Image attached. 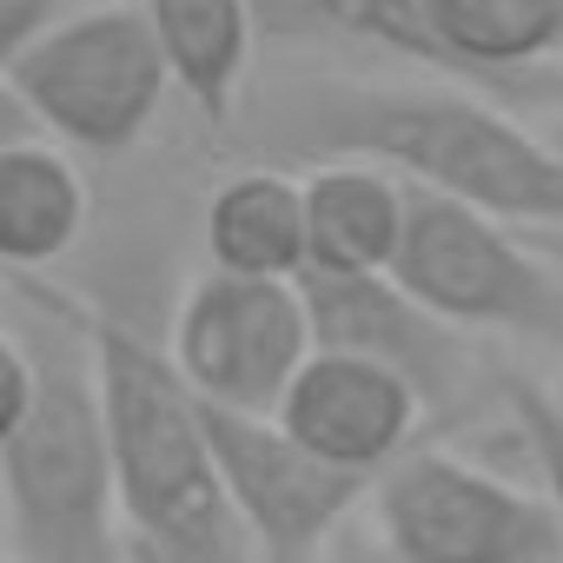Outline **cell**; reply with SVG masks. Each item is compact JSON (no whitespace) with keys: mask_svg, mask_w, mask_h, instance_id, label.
<instances>
[{"mask_svg":"<svg viewBox=\"0 0 563 563\" xmlns=\"http://www.w3.org/2000/svg\"><path fill=\"white\" fill-rule=\"evenodd\" d=\"M292 153L378 159L398 179L477 206L523 232H563V146L517 126L504 107L451 87L306 80L272 113Z\"/></svg>","mask_w":563,"mask_h":563,"instance_id":"obj_1","label":"cell"},{"mask_svg":"<svg viewBox=\"0 0 563 563\" xmlns=\"http://www.w3.org/2000/svg\"><path fill=\"white\" fill-rule=\"evenodd\" d=\"M34 398L0 444V517L21 563H133L113 490V444L80 306L34 292Z\"/></svg>","mask_w":563,"mask_h":563,"instance_id":"obj_2","label":"cell"},{"mask_svg":"<svg viewBox=\"0 0 563 563\" xmlns=\"http://www.w3.org/2000/svg\"><path fill=\"white\" fill-rule=\"evenodd\" d=\"M80 319L100 372L120 530L133 563H252L199 424V398L179 385L173 358L120 319Z\"/></svg>","mask_w":563,"mask_h":563,"instance_id":"obj_3","label":"cell"},{"mask_svg":"<svg viewBox=\"0 0 563 563\" xmlns=\"http://www.w3.org/2000/svg\"><path fill=\"white\" fill-rule=\"evenodd\" d=\"M391 278L444 325L563 352V272L517 225L411 186Z\"/></svg>","mask_w":563,"mask_h":563,"instance_id":"obj_4","label":"cell"},{"mask_svg":"<svg viewBox=\"0 0 563 563\" xmlns=\"http://www.w3.org/2000/svg\"><path fill=\"white\" fill-rule=\"evenodd\" d=\"M8 87L21 93L34 133L113 159L146 140L173 93V74L159 60L140 0H107V8L60 14L8 67Z\"/></svg>","mask_w":563,"mask_h":563,"instance_id":"obj_5","label":"cell"},{"mask_svg":"<svg viewBox=\"0 0 563 563\" xmlns=\"http://www.w3.org/2000/svg\"><path fill=\"white\" fill-rule=\"evenodd\" d=\"M372 523L391 563H563V523L543 490L444 444H405L372 477Z\"/></svg>","mask_w":563,"mask_h":563,"instance_id":"obj_6","label":"cell"},{"mask_svg":"<svg viewBox=\"0 0 563 563\" xmlns=\"http://www.w3.org/2000/svg\"><path fill=\"white\" fill-rule=\"evenodd\" d=\"M199 424L232 497V517L252 543V563H319L345 517L372 497V477L325 464L272 411L199 405Z\"/></svg>","mask_w":563,"mask_h":563,"instance_id":"obj_7","label":"cell"},{"mask_svg":"<svg viewBox=\"0 0 563 563\" xmlns=\"http://www.w3.org/2000/svg\"><path fill=\"white\" fill-rule=\"evenodd\" d=\"M166 358L199 405L272 411L292 372L312 358V319L299 278H239L206 272L173 312Z\"/></svg>","mask_w":563,"mask_h":563,"instance_id":"obj_8","label":"cell"},{"mask_svg":"<svg viewBox=\"0 0 563 563\" xmlns=\"http://www.w3.org/2000/svg\"><path fill=\"white\" fill-rule=\"evenodd\" d=\"M299 292H306L312 345L391 365L424 398V418H451L471 398L477 385V358L464 345L471 332L424 312L391 272H299Z\"/></svg>","mask_w":563,"mask_h":563,"instance_id":"obj_9","label":"cell"},{"mask_svg":"<svg viewBox=\"0 0 563 563\" xmlns=\"http://www.w3.org/2000/svg\"><path fill=\"white\" fill-rule=\"evenodd\" d=\"M272 418L286 424L306 451H319L325 464L378 477L405 444H418L424 398L378 358L312 345V358L292 372V385L272 405Z\"/></svg>","mask_w":563,"mask_h":563,"instance_id":"obj_10","label":"cell"},{"mask_svg":"<svg viewBox=\"0 0 563 563\" xmlns=\"http://www.w3.org/2000/svg\"><path fill=\"white\" fill-rule=\"evenodd\" d=\"M411 179L378 159H319L306 173V272H391Z\"/></svg>","mask_w":563,"mask_h":563,"instance_id":"obj_11","label":"cell"},{"mask_svg":"<svg viewBox=\"0 0 563 563\" xmlns=\"http://www.w3.org/2000/svg\"><path fill=\"white\" fill-rule=\"evenodd\" d=\"M93 219V192L80 179V166L47 140H8L0 146V265L8 272H41L54 258H67L80 245Z\"/></svg>","mask_w":563,"mask_h":563,"instance_id":"obj_12","label":"cell"},{"mask_svg":"<svg viewBox=\"0 0 563 563\" xmlns=\"http://www.w3.org/2000/svg\"><path fill=\"white\" fill-rule=\"evenodd\" d=\"M206 258L239 278H299L306 272V179L278 166H245L206 199Z\"/></svg>","mask_w":563,"mask_h":563,"instance_id":"obj_13","label":"cell"},{"mask_svg":"<svg viewBox=\"0 0 563 563\" xmlns=\"http://www.w3.org/2000/svg\"><path fill=\"white\" fill-rule=\"evenodd\" d=\"M444 74L504 80L563 47V0H418Z\"/></svg>","mask_w":563,"mask_h":563,"instance_id":"obj_14","label":"cell"},{"mask_svg":"<svg viewBox=\"0 0 563 563\" xmlns=\"http://www.w3.org/2000/svg\"><path fill=\"white\" fill-rule=\"evenodd\" d=\"M140 14L159 41L173 93H186L206 120H225L252 67V0H140Z\"/></svg>","mask_w":563,"mask_h":563,"instance_id":"obj_15","label":"cell"},{"mask_svg":"<svg viewBox=\"0 0 563 563\" xmlns=\"http://www.w3.org/2000/svg\"><path fill=\"white\" fill-rule=\"evenodd\" d=\"M497 398H504V411H510V424L523 438V457L537 471L543 504L563 523V405H556V391L537 385V378H523V372H504L497 378Z\"/></svg>","mask_w":563,"mask_h":563,"instance_id":"obj_16","label":"cell"},{"mask_svg":"<svg viewBox=\"0 0 563 563\" xmlns=\"http://www.w3.org/2000/svg\"><path fill=\"white\" fill-rule=\"evenodd\" d=\"M319 14H332L339 27L372 34V41H385V47H398V54L438 67V54H431V41H424V21H418V0H319Z\"/></svg>","mask_w":563,"mask_h":563,"instance_id":"obj_17","label":"cell"},{"mask_svg":"<svg viewBox=\"0 0 563 563\" xmlns=\"http://www.w3.org/2000/svg\"><path fill=\"white\" fill-rule=\"evenodd\" d=\"M27 398H34V352H27V339L0 332V444L27 418Z\"/></svg>","mask_w":563,"mask_h":563,"instance_id":"obj_18","label":"cell"},{"mask_svg":"<svg viewBox=\"0 0 563 563\" xmlns=\"http://www.w3.org/2000/svg\"><path fill=\"white\" fill-rule=\"evenodd\" d=\"M54 21H60V0H0V74H8Z\"/></svg>","mask_w":563,"mask_h":563,"instance_id":"obj_19","label":"cell"},{"mask_svg":"<svg viewBox=\"0 0 563 563\" xmlns=\"http://www.w3.org/2000/svg\"><path fill=\"white\" fill-rule=\"evenodd\" d=\"M27 133H34V120H27L21 93L8 87V74H0V146H8V140H27Z\"/></svg>","mask_w":563,"mask_h":563,"instance_id":"obj_20","label":"cell"},{"mask_svg":"<svg viewBox=\"0 0 563 563\" xmlns=\"http://www.w3.org/2000/svg\"><path fill=\"white\" fill-rule=\"evenodd\" d=\"M325 563H391L385 556V543L378 537H345V543H332V556Z\"/></svg>","mask_w":563,"mask_h":563,"instance_id":"obj_21","label":"cell"},{"mask_svg":"<svg viewBox=\"0 0 563 563\" xmlns=\"http://www.w3.org/2000/svg\"><path fill=\"white\" fill-rule=\"evenodd\" d=\"M530 239H537V245H543V252H550V258L563 265V232H530Z\"/></svg>","mask_w":563,"mask_h":563,"instance_id":"obj_22","label":"cell"},{"mask_svg":"<svg viewBox=\"0 0 563 563\" xmlns=\"http://www.w3.org/2000/svg\"><path fill=\"white\" fill-rule=\"evenodd\" d=\"M550 391H556V405H563V372H556V385H550Z\"/></svg>","mask_w":563,"mask_h":563,"instance_id":"obj_23","label":"cell"},{"mask_svg":"<svg viewBox=\"0 0 563 563\" xmlns=\"http://www.w3.org/2000/svg\"><path fill=\"white\" fill-rule=\"evenodd\" d=\"M0 563H21V556H14V550H0Z\"/></svg>","mask_w":563,"mask_h":563,"instance_id":"obj_24","label":"cell"},{"mask_svg":"<svg viewBox=\"0 0 563 563\" xmlns=\"http://www.w3.org/2000/svg\"><path fill=\"white\" fill-rule=\"evenodd\" d=\"M550 140H556V146H563V126H556V133H550Z\"/></svg>","mask_w":563,"mask_h":563,"instance_id":"obj_25","label":"cell"}]
</instances>
